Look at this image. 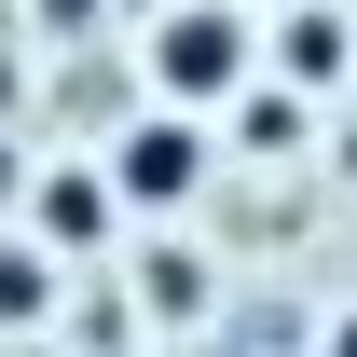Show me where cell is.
I'll return each mask as SVG.
<instances>
[{
	"label": "cell",
	"instance_id": "277c9868",
	"mask_svg": "<svg viewBox=\"0 0 357 357\" xmlns=\"http://www.w3.org/2000/svg\"><path fill=\"white\" fill-rule=\"evenodd\" d=\"M110 206H124L110 178H55V192H42V234H69V248H83V234L110 220Z\"/></svg>",
	"mask_w": 357,
	"mask_h": 357
},
{
	"label": "cell",
	"instance_id": "5b68a950",
	"mask_svg": "<svg viewBox=\"0 0 357 357\" xmlns=\"http://www.w3.org/2000/svg\"><path fill=\"white\" fill-rule=\"evenodd\" d=\"M0 316H42V275L28 261H0Z\"/></svg>",
	"mask_w": 357,
	"mask_h": 357
},
{
	"label": "cell",
	"instance_id": "7a4b0ae2",
	"mask_svg": "<svg viewBox=\"0 0 357 357\" xmlns=\"http://www.w3.org/2000/svg\"><path fill=\"white\" fill-rule=\"evenodd\" d=\"M110 192H124V206H192V192H206V137H192V110H151V124H124L110 137Z\"/></svg>",
	"mask_w": 357,
	"mask_h": 357
},
{
	"label": "cell",
	"instance_id": "6da1fadb",
	"mask_svg": "<svg viewBox=\"0 0 357 357\" xmlns=\"http://www.w3.org/2000/svg\"><path fill=\"white\" fill-rule=\"evenodd\" d=\"M151 83H165L178 110H220V96L248 83V28H234L220 0H192V14H165V28H151Z\"/></svg>",
	"mask_w": 357,
	"mask_h": 357
},
{
	"label": "cell",
	"instance_id": "3957f363",
	"mask_svg": "<svg viewBox=\"0 0 357 357\" xmlns=\"http://www.w3.org/2000/svg\"><path fill=\"white\" fill-rule=\"evenodd\" d=\"M357 42H344V14H289V83H344Z\"/></svg>",
	"mask_w": 357,
	"mask_h": 357
}]
</instances>
